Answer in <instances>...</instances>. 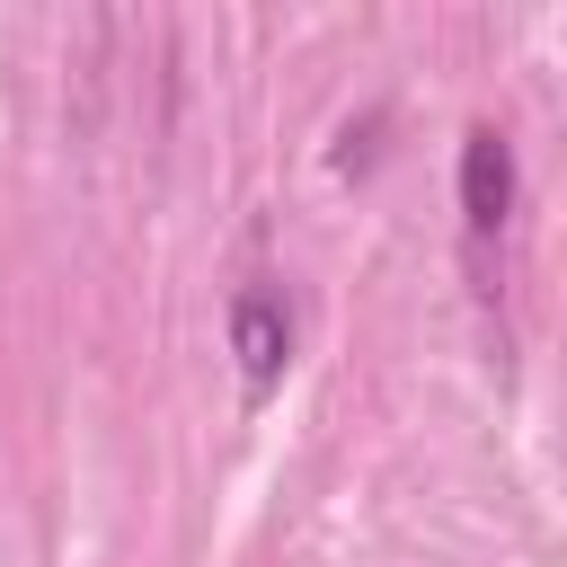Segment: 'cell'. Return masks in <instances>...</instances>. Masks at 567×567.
Listing matches in <instances>:
<instances>
[{
	"mask_svg": "<svg viewBox=\"0 0 567 567\" xmlns=\"http://www.w3.org/2000/svg\"><path fill=\"white\" fill-rule=\"evenodd\" d=\"M461 213H470L478 239L505 230V213H514V142L496 124H470L461 133Z\"/></svg>",
	"mask_w": 567,
	"mask_h": 567,
	"instance_id": "obj_2",
	"label": "cell"
},
{
	"mask_svg": "<svg viewBox=\"0 0 567 567\" xmlns=\"http://www.w3.org/2000/svg\"><path fill=\"white\" fill-rule=\"evenodd\" d=\"M230 354H239V381L248 390H275L284 363H292V310L275 284H239L230 292Z\"/></svg>",
	"mask_w": 567,
	"mask_h": 567,
	"instance_id": "obj_1",
	"label": "cell"
}]
</instances>
